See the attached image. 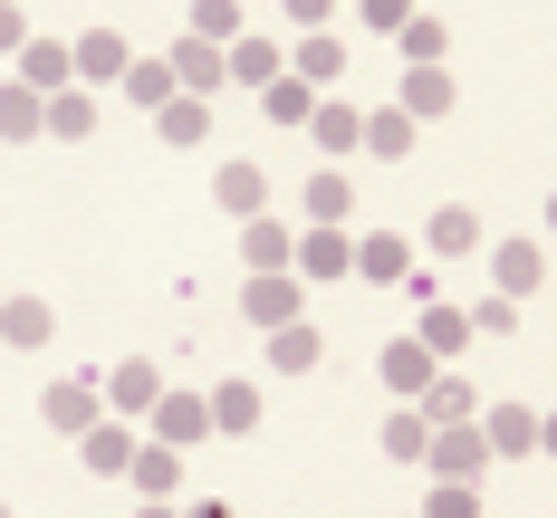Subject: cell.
<instances>
[{
    "instance_id": "34",
    "label": "cell",
    "mask_w": 557,
    "mask_h": 518,
    "mask_svg": "<svg viewBox=\"0 0 557 518\" xmlns=\"http://www.w3.org/2000/svg\"><path fill=\"white\" fill-rule=\"evenodd\" d=\"M115 87H125V97H135L145 115H154V106L173 97V67H164V58H125V77H115Z\"/></svg>"
},
{
    "instance_id": "42",
    "label": "cell",
    "mask_w": 557,
    "mask_h": 518,
    "mask_svg": "<svg viewBox=\"0 0 557 518\" xmlns=\"http://www.w3.org/2000/svg\"><path fill=\"white\" fill-rule=\"evenodd\" d=\"M29 39V20H20V0H0V49H20Z\"/></svg>"
},
{
    "instance_id": "1",
    "label": "cell",
    "mask_w": 557,
    "mask_h": 518,
    "mask_svg": "<svg viewBox=\"0 0 557 518\" xmlns=\"http://www.w3.org/2000/svg\"><path fill=\"white\" fill-rule=\"evenodd\" d=\"M288 269H298L308 288L356 279V240H346V222H308V230H298V250H288Z\"/></svg>"
},
{
    "instance_id": "26",
    "label": "cell",
    "mask_w": 557,
    "mask_h": 518,
    "mask_svg": "<svg viewBox=\"0 0 557 518\" xmlns=\"http://www.w3.org/2000/svg\"><path fill=\"white\" fill-rule=\"evenodd\" d=\"M39 125H49V97H39V87H20V77H10V87H0V144H29V135H39Z\"/></svg>"
},
{
    "instance_id": "7",
    "label": "cell",
    "mask_w": 557,
    "mask_h": 518,
    "mask_svg": "<svg viewBox=\"0 0 557 518\" xmlns=\"http://www.w3.org/2000/svg\"><path fill=\"white\" fill-rule=\"evenodd\" d=\"M145 422H154V442H173V452H193V442L212 432V394H173V384H164Z\"/></svg>"
},
{
    "instance_id": "48",
    "label": "cell",
    "mask_w": 557,
    "mask_h": 518,
    "mask_svg": "<svg viewBox=\"0 0 557 518\" xmlns=\"http://www.w3.org/2000/svg\"><path fill=\"white\" fill-rule=\"evenodd\" d=\"M481 518H491V509H481Z\"/></svg>"
},
{
    "instance_id": "2",
    "label": "cell",
    "mask_w": 557,
    "mask_h": 518,
    "mask_svg": "<svg viewBox=\"0 0 557 518\" xmlns=\"http://www.w3.org/2000/svg\"><path fill=\"white\" fill-rule=\"evenodd\" d=\"M423 470H433V480H481V470H491V442H481V422H433V442H423Z\"/></svg>"
},
{
    "instance_id": "16",
    "label": "cell",
    "mask_w": 557,
    "mask_h": 518,
    "mask_svg": "<svg viewBox=\"0 0 557 518\" xmlns=\"http://www.w3.org/2000/svg\"><path fill=\"white\" fill-rule=\"evenodd\" d=\"M404 269H413V240H404V230H375V240H356V279L404 288Z\"/></svg>"
},
{
    "instance_id": "39",
    "label": "cell",
    "mask_w": 557,
    "mask_h": 518,
    "mask_svg": "<svg viewBox=\"0 0 557 518\" xmlns=\"http://www.w3.org/2000/svg\"><path fill=\"white\" fill-rule=\"evenodd\" d=\"M423 518H481V500H471V480H443V490L423 500Z\"/></svg>"
},
{
    "instance_id": "27",
    "label": "cell",
    "mask_w": 557,
    "mask_h": 518,
    "mask_svg": "<svg viewBox=\"0 0 557 518\" xmlns=\"http://www.w3.org/2000/svg\"><path fill=\"white\" fill-rule=\"evenodd\" d=\"M39 135H58V144H87V135H97V97H87V87H58Z\"/></svg>"
},
{
    "instance_id": "23",
    "label": "cell",
    "mask_w": 557,
    "mask_h": 518,
    "mask_svg": "<svg viewBox=\"0 0 557 518\" xmlns=\"http://www.w3.org/2000/svg\"><path fill=\"white\" fill-rule=\"evenodd\" d=\"M394 106L413 115V125H433V115H451V67H404V97Z\"/></svg>"
},
{
    "instance_id": "46",
    "label": "cell",
    "mask_w": 557,
    "mask_h": 518,
    "mask_svg": "<svg viewBox=\"0 0 557 518\" xmlns=\"http://www.w3.org/2000/svg\"><path fill=\"white\" fill-rule=\"evenodd\" d=\"M548 230H557V192H548Z\"/></svg>"
},
{
    "instance_id": "45",
    "label": "cell",
    "mask_w": 557,
    "mask_h": 518,
    "mask_svg": "<svg viewBox=\"0 0 557 518\" xmlns=\"http://www.w3.org/2000/svg\"><path fill=\"white\" fill-rule=\"evenodd\" d=\"M135 518H183V509H173V500H145V509H135Z\"/></svg>"
},
{
    "instance_id": "31",
    "label": "cell",
    "mask_w": 557,
    "mask_h": 518,
    "mask_svg": "<svg viewBox=\"0 0 557 518\" xmlns=\"http://www.w3.org/2000/svg\"><path fill=\"white\" fill-rule=\"evenodd\" d=\"M318 355H327V345H318V327H308V317H288V327H270V365H278V375H308Z\"/></svg>"
},
{
    "instance_id": "38",
    "label": "cell",
    "mask_w": 557,
    "mask_h": 518,
    "mask_svg": "<svg viewBox=\"0 0 557 518\" xmlns=\"http://www.w3.org/2000/svg\"><path fill=\"white\" fill-rule=\"evenodd\" d=\"M471 337H519V298H481L471 307Z\"/></svg>"
},
{
    "instance_id": "37",
    "label": "cell",
    "mask_w": 557,
    "mask_h": 518,
    "mask_svg": "<svg viewBox=\"0 0 557 518\" xmlns=\"http://www.w3.org/2000/svg\"><path fill=\"white\" fill-rule=\"evenodd\" d=\"M240 29H250V20H240V0H193V39H240Z\"/></svg>"
},
{
    "instance_id": "25",
    "label": "cell",
    "mask_w": 557,
    "mask_h": 518,
    "mask_svg": "<svg viewBox=\"0 0 557 518\" xmlns=\"http://www.w3.org/2000/svg\"><path fill=\"white\" fill-rule=\"evenodd\" d=\"M413 413H423V422H481V394H471L461 375H433V384L413 394Z\"/></svg>"
},
{
    "instance_id": "19",
    "label": "cell",
    "mask_w": 557,
    "mask_h": 518,
    "mask_svg": "<svg viewBox=\"0 0 557 518\" xmlns=\"http://www.w3.org/2000/svg\"><path fill=\"white\" fill-rule=\"evenodd\" d=\"M288 77H308V87H336V77H346V39H336V29H308V39L288 49Z\"/></svg>"
},
{
    "instance_id": "24",
    "label": "cell",
    "mask_w": 557,
    "mask_h": 518,
    "mask_svg": "<svg viewBox=\"0 0 557 518\" xmlns=\"http://www.w3.org/2000/svg\"><path fill=\"white\" fill-rule=\"evenodd\" d=\"M308 135H318V154H356V135H366V115L346 106V97H318V106H308Z\"/></svg>"
},
{
    "instance_id": "28",
    "label": "cell",
    "mask_w": 557,
    "mask_h": 518,
    "mask_svg": "<svg viewBox=\"0 0 557 518\" xmlns=\"http://www.w3.org/2000/svg\"><path fill=\"white\" fill-rule=\"evenodd\" d=\"M298 202H308V222H356V182H346V173H308V192H298Z\"/></svg>"
},
{
    "instance_id": "14",
    "label": "cell",
    "mask_w": 557,
    "mask_h": 518,
    "mask_svg": "<svg viewBox=\"0 0 557 518\" xmlns=\"http://www.w3.org/2000/svg\"><path fill=\"white\" fill-rule=\"evenodd\" d=\"M77 460H87V470H97V480H125V460H135V432H125V422H107V413H97V422H87V432H77Z\"/></svg>"
},
{
    "instance_id": "6",
    "label": "cell",
    "mask_w": 557,
    "mask_h": 518,
    "mask_svg": "<svg viewBox=\"0 0 557 518\" xmlns=\"http://www.w3.org/2000/svg\"><path fill=\"white\" fill-rule=\"evenodd\" d=\"M164 67H173V87H183V97H212V87H231L222 39H193V29H183V39L164 49Z\"/></svg>"
},
{
    "instance_id": "22",
    "label": "cell",
    "mask_w": 557,
    "mask_h": 518,
    "mask_svg": "<svg viewBox=\"0 0 557 518\" xmlns=\"http://www.w3.org/2000/svg\"><path fill=\"white\" fill-rule=\"evenodd\" d=\"M423 442H433V422H423L413 403H394V413H385V432H375V452L404 460V470H423Z\"/></svg>"
},
{
    "instance_id": "9",
    "label": "cell",
    "mask_w": 557,
    "mask_h": 518,
    "mask_svg": "<svg viewBox=\"0 0 557 518\" xmlns=\"http://www.w3.org/2000/svg\"><path fill=\"white\" fill-rule=\"evenodd\" d=\"M222 67H231V87H250V97H260L278 67H288V49H278V39H260V29H240V39L222 49Z\"/></svg>"
},
{
    "instance_id": "41",
    "label": "cell",
    "mask_w": 557,
    "mask_h": 518,
    "mask_svg": "<svg viewBox=\"0 0 557 518\" xmlns=\"http://www.w3.org/2000/svg\"><path fill=\"white\" fill-rule=\"evenodd\" d=\"M278 10H288L298 29H327V10H336V0H278Z\"/></svg>"
},
{
    "instance_id": "12",
    "label": "cell",
    "mask_w": 557,
    "mask_h": 518,
    "mask_svg": "<svg viewBox=\"0 0 557 518\" xmlns=\"http://www.w3.org/2000/svg\"><path fill=\"white\" fill-rule=\"evenodd\" d=\"M20 87H39V97L77 87V58H67V39H20Z\"/></svg>"
},
{
    "instance_id": "35",
    "label": "cell",
    "mask_w": 557,
    "mask_h": 518,
    "mask_svg": "<svg viewBox=\"0 0 557 518\" xmlns=\"http://www.w3.org/2000/svg\"><path fill=\"white\" fill-rule=\"evenodd\" d=\"M394 39H404V67H443V49H451V29H443V20H404Z\"/></svg>"
},
{
    "instance_id": "36",
    "label": "cell",
    "mask_w": 557,
    "mask_h": 518,
    "mask_svg": "<svg viewBox=\"0 0 557 518\" xmlns=\"http://www.w3.org/2000/svg\"><path fill=\"white\" fill-rule=\"evenodd\" d=\"M413 337L433 345V355H461V345H471V317H461V307H423V327H413Z\"/></svg>"
},
{
    "instance_id": "8",
    "label": "cell",
    "mask_w": 557,
    "mask_h": 518,
    "mask_svg": "<svg viewBox=\"0 0 557 518\" xmlns=\"http://www.w3.org/2000/svg\"><path fill=\"white\" fill-rule=\"evenodd\" d=\"M154 394H164V375H154L145 355H125V365L107 375V413H115V422H145V413H154Z\"/></svg>"
},
{
    "instance_id": "43",
    "label": "cell",
    "mask_w": 557,
    "mask_h": 518,
    "mask_svg": "<svg viewBox=\"0 0 557 518\" xmlns=\"http://www.w3.org/2000/svg\"><path fill=\"white\" fill-rule=\"evenodd\" d=\"M539 452H548V460H557V413H539Z\"/></svg>"
},
{
    "instance_id": "10",
    "label": "cell",
    "mask_w": 557,
    "mask_h": 518,
    "mask_svg": "<svg viewBox=\"0 0 557 518\" xmlns=\"http://www.w3.org/2000/svg\"><path fill=\"white\" fill-rule=\"evenodd\" d=\"M481 442L500 460H529L539 452V413H529V403H491V413H481Z\"/></svg>"
},
{
    "instance_id": "32",
    "label": "cell",
    "mask_w": 557,
    "mask_h": 518,
    "mask_svg": "<svg viewBox=\"0 0 557 518\" xmlns=\"http://www.w3.org/2000/svg\"><path fill=\"white\" fill-rule=\"evenodd\" d=\"M308 106H318V87H308V77H288V67L260 87V115H270V125H308Z\"/></svg>"
},
{
    "instance_id": "18",
    "label": "cell",
    "mask_w": 557,
    "mask_h": 518,
    "mask_svg": "<svg viewBox=\"0 0 557 518\" xmlns=\"http://www.w3.org/2000/svg\"><path fill=\"white\" fill-rule=\"evenodd\" d=\"M67 58H77V87H107V77H125V39L115 29H87V39H67Z\"/></svg>"
},
{
    "instance_id": "4",
    "label": "cell",
    "mask_w": 557,
    "mask_h": 518,
    "mask_svg": "<svg viewBox=\"0 0 557 518\" xmlns=\"http://www.w3.org/2000/svg\"><path fill=\"white\" fill-rule=\"evenodd\" d=\"M39 413H49V432H67V442H77V432H87V422L107 413V375H58Z\"/></svg>"
},
{
    "instance_id": "21",
    "label": "cell",
    "mask_w": 557,
    "mask_h": 518,
    "mask_svg": "<svg viewBox=\"0 0 557 518\" xmlns=\"http://www.w3.org/2000/svg\"><path fill=\"white\" fill-rule=\"evenodd\" d=\"M288 250H298V230H278L270 212L240 222V269H288Z\"/></svg>"
},
{
    "instance_id": "17",
    "label": "cell",
    "mask_w": 557,
    "mask_h": 518,
    "mask_svg": "<svg viewBox=\"0 0 557 518\" xmlns=\"http://www.w3.org/2000/svg\"><path fill=\"white\" fill-rule=\"evenodd\" d=\"M154 135H164L173 154H183V144H202V135H212V97H183V87H173L164 106H154Z\"/></svg>"
},
{
    "instance_id": "11",
    "label": "cell",
    "mask_w": 557,
    "mask_h": 518,
    "mask_svg": "<svg viewBox=\"0 0 557 518\" xmlns=\"http://www.w3.org/2000/svg\"><path fill=\"white\" fill-rule=\"evenodd\" d=\"M491 279H500V298H529L548 279V250L539 240H491Z\"/></svg>"
},
{
    "instance_id": "33",
    "label": "cell",
    "mask_w": 557,
    "mask_h": 518,
    "mask_svg": "<svg viewBox=\"0 0 557 518\" xmlns=\"http://www.w3.org/2000/svg\"><path fill=\"white\" fill-rule=\"evenodd\" d=\"M212 432H231V442L260 432V384H222V394H212Z\"/></svg>"
},
{
    "instance_id": "20",
    "label": "cell",
    "mask_w": 557,
    "mask_h": 518,
    "mask_svg": "<svg viewBox=\"0 0 557 518\" xmlns=\"http://www.w3.org/2000/svg\"><path fill=\"white\" fill-rule=\"evenodd\" d=\"M423 240H433V260H471V250H481V212H471V202H443V212L423 222Z\"/></svg>"
},
{
    "instance_id": "47",
    "label": "cell",
    "mask_w": 557,
    "mask_h": 518,
    "mask_svg": "<svg viewBox=\"0 0 557 518\" xmlns=\"http://www.w3.org/2000/svg\"><path fill=\"white\" fill-rule=\"evenodd\" d=\"M0 518H10V500H0Z\"/></svg>"
},
{
    "instance_id": "40",
    "label": "cell",
    "mask_w": 557,
    "mask_h": 518,
    "mask_svg": "<svg viewBox=\"0 0 557 518\" xmlns=\"http://www.w3.org/2000/svg\"><path fill=\"white\" fill-rule=\"evenodd\" d=\"M413 20V0H366V29H404Z\"/></svg>"
},
{
    "instance_id": "44",
    "label": "cell",
    "mask_w": 557,
    "mask_h": 518,
    "mask_svg": "<svg viewBox=\"0 0 557 518\" xmlns=\"http://www.w3.org/2000/svg\"><path fill=\"white\" fill-rule=\"evenodd\" d=\"M183 518H231V509H222V500H193V509H183Z\"/></svg>"
},
{
    "instance_id": "13",
    "label": "cell",
    "mask_w": 557,
    "mask_h": 518,
    "mask_svg": "<svg viewBox=\"0 0 557 518\" xmlns=\"http://www.w3.org/2000/svg\"><path fill=\"white\" fill-rule=\"evenodd\" d=\"M125 480H135V500H173V490H183V452H173V442H135Z\"/></svg>"
},
{
    "instance_id": "5",
    "label": "cell",
    "mask_w": 557,
    "mask_h": 518,
    "mask_svg": "<svg viewBox=\"0 0 557 518\" xmlns=\"http://www.w3.org/2000/svg\"><path fill=\"white\" fill-rule=\"evenodd\" d=\"M375 375H385V394H394V403H413L423 384H433V375H443V355H433L423 337H385V355H375Z\"/></svg>"
},
{
    "instance_id": "29",
    "label": "cell",
    "mask_w": 557,
    "mask_h": 518,
    "mask_svg": "<svg viewBox=\"0 0 557 518\" xmlns=\"http://www.w3.org/2000/svg\"><path fill=\"white\" fill-rule=\"evenodd\" d=\"M49 337H58L49 298H10V307H0V345H49Z\"/></svg>"
},
{
    "instance_id": "30",
    "label": "cell",
    "mask_w": 557,
    "mask_h": 518,
    "mask_svg": "<svg viewBox=\"0 0 557 518\" xmlns=\"http://www.w3.org/2000/svg\"><path fill=\"white\" fill-rule=\"evenodd\" d=\"M356 144H366V154H385V164H404V154H413V115H404V106H375Z\"/></svg>"
},
{
    "instance_id": "3",
    "label": "cell",
    "mask_w": 557,
    "mask_h": 518,
    "mask_svg": "<svg viewBox=\"0 0 557 518\" xmlns=\"http://www.w3.org/2000/svg\"><path fill=\"white\" fill-rule=\"evenodd\" d=\"M298 307H308V279L298 269H250V288H240V317L250 327H288Z\"/></svg>"
},
{
    "instance_id": "15",
    "label": "cell",
    "mask_w": 557,
    "mask_h": 518,
    "mask_svg": "<svg viewBox=\"0 0 557 518\" xmlns=\"http://www.w3.org/2000/svg\"><path fill=\"white\" fill-rule=\"evenodd\" d=\"M212 202H222L231 222L270 212V173H260V164H222V173H212Z\"/></svg>"
}]
</instances>
